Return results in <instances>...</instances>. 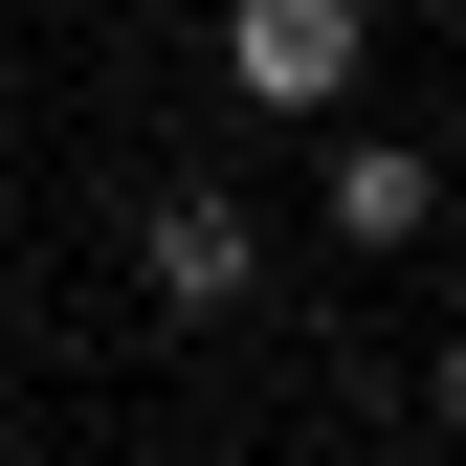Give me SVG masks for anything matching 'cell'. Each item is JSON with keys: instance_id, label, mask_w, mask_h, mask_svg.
Segmentation results:
<instances>
[{"instance_id": "1", "label": "cell", "mask_w": 466, "mask_h": 466, "mask_svg": "<svg viewBox=\"0 0 466 466\" xmlns=\"http://www.w3.org/2000/svg\"><path fill=\"white\" fill-rule=\"evenodd\" d=\"M356 67H378V0H222V89L289 111V134H333Z\"/></svg>"}, {"instance_id": "4", "label": "cell", "mask_w": 466, "mask_h": 466, "mask_svg": "<svg viewBox=\"0 0 466 466\" xmlns=\"http://www.w3.org/2000/svg\"><path fill=\"white\" fill-rule=\"evenodd\" d=\"M422 400H444V444H466V333H444V378H422Z\"/></svg>"}, {"instance_id": "5", "label": "cell", "mask_w": 466, "mask_h": 466, "mask_svg": "<svg viewBox=\"0 0 466 466\" xmlns=\"http://www.w3.org/2000/svg\"><path fill=\"white\" fill-rule=\"evenodd\" d=\"M0 23H23V0H0Z\"/></svg>"}, {"instance_id": "2", "label": "cell", "mask_w": 466, "mask_h": 466, "mask_svg": "<svg viewBox=\"0 0 466 466\" xmlns=\"http://www.w3.org/2000/svg\"><path fill=\"white\" fill-rule=\"evenodd\" d=\"M134 289H156V311H178V333H200V311H245V289H267V222L222 200V178H178V200L134 222Z\"/></svg>"}, {"instance_id": "3", "label": "cell", "mask_w": 466, "mask_h": 466, "mask_svg": "<svg viewBox=\"0 0 466 466\" xmlns=\"http://www.w3.org/2000/svg\"><path fill=\"white\" fill-rule=\"evenodd\" d=\"M444 222V156L422 134H333V245H422Z\"/></svg>"}]
</instances>
